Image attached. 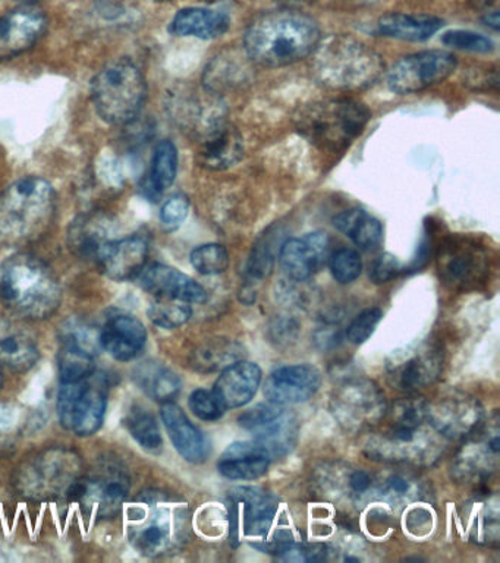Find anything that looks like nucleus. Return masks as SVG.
Instances as JSON below:
<instances>
[{
	"label": "nucleus",
	"mask_w": 500,
	"mask_h": 563,
	"mask_svg": "<svg viewBox=\"0 0 500 563\" xmlns=\"http://www.w3.org/2000/svg\"><path fill=\"white\" fill-rule=\"evenodd\" d=\"M322 40L318 22L293 9L262 13L244 35L245 55L254 64L284 68L313 55Z\"/></svg>",
	"instance_id": "1"
},
{
	"label": "nucleus",
	"mask_w": 500,
	"mask_h": 563,
	"mask_svg": "<svg viewBox=\"0 0 500 563\" xmlns=\"http://www.w3.org/2000/svg\"><path fill=\"white\" fill-rule=\"evenodd\" d=\"M0 298L19 314L41 320L58 310L63 290L45 262L21 253L0 264Z\"/></svg>",
	"instance_id": "2"
},
{
	"label": "nucleus",
	"mask_w": 500,
	"mask_h": 563,
	"mask_svg": "<svg viewBox=\"0 0 500 563\" xmlns=\"http://www.w3.org/2000/svg\"><path fill=\"white\" fill-rule=\"evenodd\" d=\"M56 194L47 180L29 176L0 194V242L29 244L45 235L54 222Z\"/></svg>",
	"instance_id": "3"
},
{
	"label": "nucleus",
	"mask_w": 500,
	"mask_h": 563,
	"mask_svg": "<svg viewBox=\"0 0 500 563\" xmlns=\"http://www.w3.org/2000/svg\"><path fill=\"white\" fill-rule=\"evenodd\" d=\"M384 68L379 53L349 35H333L324 42L320 40L311 62L314 78L336 91L370 87Z\"/></svg>",
	"instance_id": "4"
},
{
	"label": "nucleus",
	"mask_w": 500,
	"mask_h": 563,
	"mask_svg": "<svg viewBox=\"0 0 500 563\" xmlns=\"http://www.w3.org/2000/svg\"><path fill=\"white\" fill-rule=\"evenodd\" d=\"M370 110L353 99H329L307 104L296 117L297 130L324 152L340 153L362 135Z\"/></svg>",
	"instance_id": "5"
},
{
	"label": "nucleus",
	"mask_w": 500,
	"mask_h": 563,
	"mask_svg": "<svg viewBox=\"0 0 500 563\" xmlns=\"http://www.w3.org/2000/svg\"><path fill=\"white\" fill-rule=\"evenodd\" d=\"M130 541L144 556L178 548L187 532V512L160 493H144L129 512Z\"/></svg>",
	"instance_id": "6"
},
{
	"label": "nucleus",
	"mask_w": 500,
	"mask_h": 563,
	"mask_svg": "<svg viewBox=\"0 0 500 563\" xmlns=\"http://www.w3.org/2000/svg\"><path fill=\"white\" fill-rule=\"evenodd\" d=\"M146 79L131 59L104 65L91 82V97L99 117L112 125L133 122L146 100Z\"/></svg>",
	"instance_id": "7"
},
{
	"label": "nucleus",
	"mask_w": 500,
	"mask_h": 563,
	"mask_svg": "<svg viewBox=\"0 0 500 563\" xmlns=\"http://www.w3.org/2000/svg\"><path fill=\"white\" fill-rule=\"evenodd\" d=\"M80 479V460L73 452L52 449L34 457L21 470L19 484L25 496L34 499L69 497Z\"/></svg>",
	"instance_id": "8"
},
{
	"label": "nucleus",
	"mask_w": 500,
	"mask_h": 563,
	"mask_svg": "<svg viewBox=\"0 0 500 563\" xmlns=\"http://www.w3.org/2000/svg\"><path fill=\"white\" fill-rule=\"evenodd\" d=\"M108 391L93 376L85 380L63 383L58 398L60 424L78 435H91L102 427Z\"/></svg>",
	"instance_id": "9"
},
{
	"label": "nucleus",
	"mask_w": 500,
	"mask_h": 563,
	"mask_svg": "<svg viewBox=\"0 0 500 563\" xmlns=\"http://www.w3.org/2000/svg\"><path fill=\"white\" fill-rule=\"evenodd\" d=\"M458 66V59L445 51H424L402 57L390 68L388 87L397 95L427 90L449 78Z\"/></svg>",
	"instance_id": "10"
},
{
	"label": "nucleus",
	"mask_w": 500,
	"mask_h": 563,
	"mask_svg": "<svg viewBox=\"0 0 500 563\" xmlns=\"http://www.w3.org/2000/svg\"><path fill=\"white\" fill-rule=\"evenodd\" d=\"M240 426L252 431L254 440L269 452L270 457L287 455L296 444L297 420L284 405H257L240 417Z\"/></svg>",
	"instance_id": "11"
},
{
	"label": "nucleus",
	"mask_w": 500,
	"mask_h": 563,
	"mask_svg": "<svg viewBox=\"0 0 500 563\" xmlns=\"http://www.w3.org/2000/svg\"><path fill=\"white\" fill-rule=\"evenodd\" d=\"M130 490V478L116 466H104L89 478H80L69 500L81 501L98 517H112L121 509Z\"/></svg>",
	"instance_id": "12"
},
{
	"label": "nucleus",
	"mask_w": 500,
	"mask_h": 563,
	"mask_svg": "<svg viewBox=\"0 0 500 563\" xmlns=\"http://www.w3.org/2000/svg\"><path fill=\"white\" fill-rule=\"evenodd\" d=\"M47 16L41 9L21 7L0 15V60L30 51L45 35Z\"/></svg>",
	"instance_id": "13"
},
{
	"label": "nucleus",
	"mask_w": 500,
	"mask_h": 563,
	"mask_svg": "<svg viewBox=\"0 0 500 563\" xmlns=\"http://www.w3.org/2000/svg\"><path fill=\"white\" fill-rule=\"evenodd\" d=\"M331 238L326 232H313L302 240H288L279 251V264L285 275L296 282L310 279L331 260Z\"/></svg>",
	"instance_id": "14"
},
{
	"label": "nucleus",
	"mask_w": 500,
	"mask_h": 563,
	"mask_svg": "<svg viewBox=\"0 0 500 563\" xmlns=\"http://www.w3.org/2000/svg\"><path fill=\"white\" fill-rule=\"evenodd\" d=\"M441 368L438 351L430 345H420L393 356L388 365L389 380L399 390L415 391L432 385Z\"/></svg>",
	"instance_id": "15"
},
{
	"label": "nucleus",
	"mask_w": 500,
	"mask_h": 563,
	"mask_svg": "<svg viewBox=\"0 0 500 563\" xmlns=\"http://www.w3.org/2000/svg\"><path fill=\"white\" fill-rule=\"evenodd\" d=\"M322 385V374L314 365H287L275 369L265 383L266 398L278 405H296L313 398Z\"/></svg>",
	"instance_id": "16"
},
{
	"label": "nucleus",
	"mask_w": 500,
	"mask_h": 563,
	"mask_svg": "<svg viewBox=\"0 0 500 563\" xmlns=\"http://www.w3.org/2000/svg\"><path fill=\"white\" fill-rule=\"evenodd\" d=\"M140 285L159 299H175L187 303H204L208 290L192 277L165 264H152L140 272Z\"/></svg>",
	"instance_id": "17"
},
{
	"label": "nucleus",
	"mask_w": 500,
	"mask_h": 563,
	"mask_svg": "<svg viewBox=\"0 0 500 563\" xmlns=\"http://www.w3.org/2000/svg\"><path fill=\"white\" fill-rule=\"evenodd\" d=\"M244 157L243 135L221 119L205 128L197 161L209 170H226Z\"/></svg>",
	"instance_id": "18"
},
{
	"label": "nucleus",
	"mask_w": 500,
	"mask_h": 563,
	"mask_svg": "<svg viewBox=\"0 0 500 563\" xmlns=\"http://www.w3.org/2000/svg\"><path fill=\"white\" fill-rule=\"evenodd\" d=\"M148 244L140 235L108 241L98 257L100 271L113 280H129L138 276L146 266Z\"/></svg>",
	"instance_id": "19"
},
{
	"label": "nucleus",
	"mask_w": 500,
	"mask_h": 563,
	"mask_svg": "<svg viewBox=\"0 0 500 563\" xmlns=\"http://www.w3.org/2000/svg\"><path fill=\"white\" fill-rule=\"evenodd\" d=\"M481 408L474 399L447 398L427 407V421L433 429L446 438H465L477 429L481 420Z\"/></svg>",
	"instance_id": "20"
},
{
	"label": "nucleus",
	"mask_w": 500,
	"mask_h": 563,
	"mask_svg": "<svg viewBox=\"0 0 500 563\" xmlns=\"http://www.w3.org/2000/svg\"><path fill=\"white\" fill-rule=\"evenodd\" d=\"M262 369L249 361H236L223 368L214 383V394L225 409L244 407L257 394L262 383Z\"/></svg>",
	"instance_id": "21"
},
{
	"label": "nucleus",
	"mask_w": 500,
	"mask_h": 563,
	"mask_svg": "<svg viewBox=\"0 0 500 563\" xmlns=\"http://www.w3.org/2000/svg\"><path fill=\"white\" fill-rule=\"evenodd\" d=\"M160 413L169 438L184 460L191 464H201L208 460L210 453L208 439L188 420L177 404H164Z\"/></svg>",
	"instance_id": "22"
},
{
	"label": "nucleus",
	"mask_w": 500,
	"mask_h": 563,
	"mask_svg": "<svg viewBox=\"0 0 500 563\" xmlns=\"http://www.w3.org/2000/svg\"><path fill=\"white\" fill-rule=\"evenodd\" d=\"M100 346L118 361H131L142 352L147 341L144 324L133 316H115L99 334Z\"/></svg>",
	"instance_id": "23"
},
{
	"label": "nucleus",
	"mask_w": 500,
	"mask_h": 563,
	"mask_svg": "<svg viewBox=\"0 0 500 563\" xmlns=\"http://www.w3.org/2000/svg\"><path fill=\"white\" fill-rule=\"evenodd\" d=\"M485 272V253L467 240L452 242L441 255V273L447 284H474Z\"/></svg>",
	"instance_id": "24"
},
{
	"label": "nucleus",
	"mask_w": 500,
	"mask_h": 563,
	"mask_svg": "<svg viewBox=\"0 0 500 563\" xmlns=\"http://www.w3.org/2000/svg\"><path fill=\"white\" fill-rule=\"evenodd\" d=\"M270 455L256 440L235 442L218 462L219 473L230 479H257L267 473Z\"/></svg>",
	"instance_id": "25"
},
{
	"label": "nucleus",
	"mask_w": 500,
	"mask_h": 563,
	"mask_svg": "<svg viewBox=\"0 0 500 563\" xmlns=\"http://www.w3.org/2000/svg\"><path fill=\"white\" fill-rule=\"evenodd\" d=\"M38 360L36 339L23 325L0 320V363L15 373L29 372Z\"/></svg>",
	"instance_id": "26"
},
{
	"label": "nucleus",
	"mask_w": 500,
	"mask_h": 563,
	"mask_svg": "<svg viewBox=\"0 0 500 563\" xmlns=\"http://www.w3.org/2000/svg\"><path fill=\"white\" fill-rule=\"evenodd\" d=\"M230 16L205 8H186L170 22V33L179 37L213 40L222 37L230 30Z\"/></svg>",
	"instance_id": "27"
},
{
	"label": "nucleus",
	"mask_w": 500,
	"mask_h": 563,
	"mask_svg": "<svg viewBox=\"0 0 500 563\" xmlns=\"http://www.w3.org/2000/svg\"><path fill=\"white\" fill-rule=\"evenodd\" d=\"M232 497L243 505L244 532L247 536H265L278 510V501L260 488L240 487Z\"/></svg>",
	"instance_id": "28"
},
{
	"label": "nucleus",
	"mask_w": 500,
	"mask_h": 563,
	"mask_svg": "<svg viewBox=\"0 0 500 563\" xmlns=\"http://www.w3.org/2000/svg\"><path fill=\"white\" fill-rule=\"evenodd\" d=\"M442 26L441 18L399 12L386 13L377 22V30L386 37L415 43L432 38Z\"/></svg>",
	"instance_id": "29"
},
{
	"label": "nucleus",
	"mask_w": 500,
	"mask_h": 563,
	"mask_svg": "<svg viewBox=\"0 0 500 563\" xmlns=\"http://www.w3.org/2000/svg\"><path fill=\"white\" fill-rule=\"evenodd\" d=\"M337 404L340 411L348 413V421L353 420V424L376 420L385 409L379 390L362 382L345 386Z\"/></svg>",
	"instance_id": "30"
},
{
	"label": "nucleus",
	"mask_w": 500,
	"mask_h": 563,
	"mask_svg": "<svg viewBox=\"0 0 500 563\" xmlns=\"http://www.w3.org/2000/svg\"><path fill=\"white\" fill-rule=\"evenodd\" d=\"M333 224L362 250H375L384 240V227L379 220L363 209L342 211L333 219Z\"/></svg>",
	"instance_id": "31"
},
{
	"label": "nucleus",
	"mask_w": 500,
	"mask_h": 563,
	"mask_svg": "<svg viewBox=\"0 0 500 563\" xmlns=\"http://www.w3.org/2000/svg\"><path fill=\"white\" fill-rule=\"evenodd\" d=\"M249 57L218 56L204 70V86L213 95H222L232 88L243 86L248 79Z\"/></svg>",
	"instance_id": "32"
},
{
	"label": "nucleus",
	"mask_w": 500,
	"mask_h": 563,
	"mask_svg": "<svg viewBox=\"0 0 500 563\" xmlns=\"http://www.w3.org/2000/svg\"><path fill=\"white\" fill-rule=\"evenodd\" d=\"M134 377L138 386L159 402H173L181 390V380L177 374L165 365L152 363V361L138 365Z\"/></svg>",
	"instance_id": "33"
},
{
	"label": "nucleus",
	"mask_w": 500,
	"mask_h": 563,
	"mask_svg": "<svg viewBox=\"0 0 500 563\" xmlns=\"http://www.w3.org/2000/svg\"><path fill=\"white\" fill-rule=\"evenodd\" d=\"M243 347L232 341H213L204 343L192 354V367L200 373H212L230 367L240 361Z\"/></svg>",
	"instance_id": "34"
},
{
	"label": "nucleus",
	"mask_w": 500,
	"mask_h": 563,
	"mask_svg": "<svg viewBox=\"0 0 500 563\" xmlns=\"http://www.w3.org/2000/svg\"><path fill=\"white\" fill-rule=\"evenodd\" d=\"M178 174V150L170 141H162L153 154L148 187L155 196H160L173 187Z\"/></svg>",
	"instance_id": "35"
},
{
	"label": "nucleus",
	"mask_w": 500,
	"mask_h": 563,
	"mask_svg": "<svg viewBox=\"0 0 500 563\" xmlns=\"http://www.w3.org/2000/svg\"><path fill=\"white\" fill-rule=\"evenodd\" d=\"M59 378L63 383H73L85 380L93 376L96 372L93 352L76 345V343L65 342L58 356Z\"/></svg>",
	"instance_id": "36"
},
{
	"label": "nucleus",
	"mask_w": 500,
	"mask_h": 563,
	"mask_svg": "<svg viewBox=\"0 0 500 563\" xmlns=\"http://www.w3.org/2000/svg\"><path fill=\"white\" fill-rule=\"evenodd\" d=\"M126 426L140 446L151 452L159 451L164 442H162L159 426H157L153 413L144 408H131L129 417H126Z\"/></svg>",
	"instance_id": "37"
},
{
	"label": "nucleus",
	"mask_w": 500,
	"mask_h": 563,
	"mask_svg": "<svg viewBox=\"0 0 500 563\" xmlns=\"http://www.w3.org/2000/svg\"><path fill=\"white\" fill-rule=\"evenodd\" d=\"M152 323L164 329H177L191 319L192 310L187 302L175 299H159L153 302L147 311Z\"/></svg>",
	"instance_id": "38"
},
{
	"label": "nucleus",
	"mask_w": 500,
	"mask_h": 563,
	"mask_svg": "<svg viewBox=\"0 0 500 563\" xmlns=\"http://www.w3.org/2000/svg\"><path fill=\"white\" fill-rule=\"evenodd\" d=\"M191 264L201 275H221L230 267V253L223 245L205 244L191 253Z\"/></svg>",
	"instance_id": "39"
},
{
	"label": "nucleus",
	"mask_w": 500,
	"mask_h": 563,
	"mask_svg": "<svg viewBox=\"0 0 500 563\" xmlns=\"http://www.w3.org/2000/svg\"><path fill=\"white\" fill-rule=\"evenodd\" d=\"M329 264H331L333 277L342 285L358 279L363 272L362 257H359L357 251L351 249L337 250L336 253L331 255Z\"/></svg>",
	"instance_id": "40"
},
{
	"label": "nucleus",
	"mask_w": 500,
	"mask_h": 563,
	"mask_svg": "<svg viewBox=\"0 0 500 563\" xmlns=\"http://www.w3.org/2000/svg\"><path fill=\"white\" fill-rule=\"evenodd\" d=\"M442 43L446 46L474 53H489L495 44L486 35L468 30H452L442 35Z\"/></svg>",
	"instance_id": "41"
},
{
	"label": "nucleus",
	"mask_w": 500,
	"mask_h": 563,
	"mask_svg": "<svg viewBox=\"0 0 500 563\" xmlns=\"http://www.w3.org/2000/svg\"><path fill=\"white\" fill-rule=\"evenodd\" d=\"M190 408L197 418L203 421H216L225 413V407L213 390L197 389L190 396Z\"/></svg>",
	"instance_id": "42"
},
{
	"label": "nucleus",
	"mask_w": 500,
	"mask_h": 563,
	"mask_svg": "<svg viewBox=\"0 0 500 563\" xmlns=\"http://www.w3.org/2000/svg\"><path fill=\"white\" fill-rule=\"evenodd\" d=\"M384 312L379 308H368L362 314L355 317L348 329H346V339L354 345L366 342L375 332L376 325L380 323Z\"/></svg>",
	"instance_id": "43"
},
{
	"label": "nucleus",
	"mask_w": 500,
	"mask_h": 563,
	"mask_svg": "<svg viewBox=\"0 0 500 563\" xmlns=\"http://www.w3.org/2000/svg\"><path fill=\"white\" fill-rule=\"evenodd\" d=\"M188 211H190V201L182 194H177L162 207L160 222L166 231H175L186 222Z\"/></svg>",
	"instance_id": "44"
},
{
	"label": "nucleus",
	"mask_w": 500,
	"mask_h": 563,
	"mask_svg": "<svg viewBox=\"0 0 500 563\" xmlns=\"http://www.w3.org/2000/svg\"><path fill=\"white\" fill-rule=\"evenodd\" d=\"M274 251H271L270 241H262L260 244L253 250L252 258L248 263V273L252 277L263 279L269 275L274 267Z\"/></svg>",
	"instance_id": "45"
},
{
	"label": "nucleus",
	"mask_w": 500,
	"mask_h": 563,
	"mask_svg": "<svg viewBox=\"0 0 500 563\" xmlns=\"http://www.w3.org/2000/svg\"><path fill=\"white\" fill-rule=\"evenodd\" d=\"M401 263L392 254H381L370 267V279L376 285L388 284L401 273Z\"/></svg>",
	"instance_id": "46"
},
{
	"label": "nucleus",
	"mask_w": 500,
	"mask_h": 563,
	"mask_svg": "<svg viewBox=\"0 0 500 563\" xmlns=\"http://www.w3.org/2000/svg\"><path fill=\"white\" fill-rule=\"evenodd\" d=\"M349 484L354 492L363 493L370 487L371 478L370 475L364 473V471H355V473L351 475Z\"/></svg>",
	"instance_id": "47"
},
{
	"label": "nucleus",
	"mask_w": 500,
	"mask_h": 563,
	"mask_svg": "<svg viewBox=\"0 0 500 563\" xmlns=\"http://www.w3.org/2000/svg\"><path fill=\"white\" fill-rule=\"evenodd\" d=\"M390 488H392V492L398 493V495H403V493L408 492V482L407 479H403L401 477H393L390 478Z\"/></svg>",
	"instance_id": "48"
},
{
	"label": "nucleus",
	"mask_w": 500,
	"mask_h": 563,
	"mask_svg": "<svg viewBox=\"0 0 500 563\" xmlns=\"http://www.w3.org/2000/svg\"><path fill=\"white\" fill-rule=\"evenodd\" d=\"M482 22H485L486 25H489L490 29L498 31L500 26L499 11H491L487 13V15L482 18Z\"/></svg>",
	"instance_id": "49"
},
{
	"label": "nucleus",
	"mask_w": 500,
	"mask_h": 563,
	"mask_svg": "<svg viewBox=\"0 0 500 563\" xmlns=\"http://www.w3.org/2000/svg\"><path fill=\"white\" fill-rule=\"evenodd\" d=\"M354 2H358V3H371V2H375V0H354Z\"/></svg>",
	"instance_id": "50"
},
{
	"label": "nucleus",
	"mask_w": 500,
	"mask_h": 563,
	"mask_svg": "<svg viewBox=\"0 0 500 563\" xmlns=\"http://www.w3.org/2000/svg\"><path fill=\"white\" fill-rule=\"evenodd\" d=\"M19 2L30 3V2H38V0H19Z\"/></svg>",
	"instance_id": "51"
},
{
	"label": "nucleus",
	"mask_w": 500,
	"mask_h": 563,
	"mask_svg": "<svg viewBox=\"0 0 500 563\" xmlns=\"http://www.w3.org/2000/svg\"><path fill=\"white\" fill-rule=\"evenodd\" d=\"M156 2H169V0H156Z\"/></svg>",
	"instance_id": "52"
},
{
	"label": "nucleus",
	"mask_w": 500,
	"mask_h": 563,
	"mask_svg": "<svg viewBox=\"0 0 500 563\" xmlns=\"http://www.w3.org/2000/svg\"><path fill=\"white\" fill-rule=\"evenodd\" d=\"M298 2H307V0H298Z\"/></svg>",
	"instance_id": "53"
}]
</instances>
